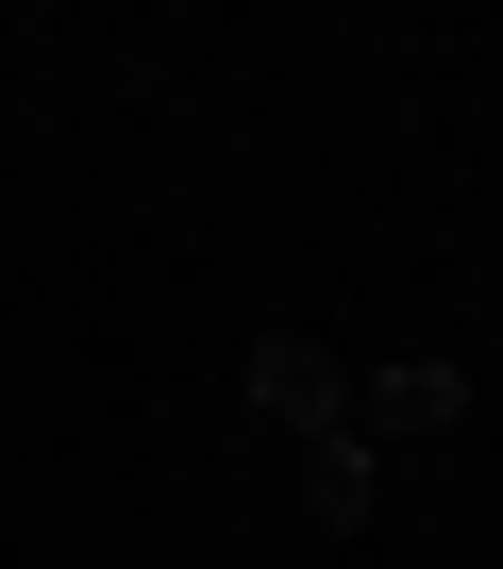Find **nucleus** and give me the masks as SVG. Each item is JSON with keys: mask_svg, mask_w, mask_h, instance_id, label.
Wrapping results in <instances>:
<instances>
[{"mask_svg": "<svg viewBox=\"0 0 503 569\" xmlns=\"http://www.w3.org/2000/svg\"><path fill=\"white\" fill-rule=\"evenodd\" d=\"M251 402H269L303 452H336V436H353V369H336L319 336H251Z\"/></svg>", "mask_w": 503, "mask_h": 569, "instance_id": "2", "label": "nucleus"}, {"mask_svg": "<svg viewBox=\"0 0 503 569\" xmlns=\"http://www.w3.org/2000/svg\"><path fill=\"white\" fill-rule=\"evenodd\" d=\"M303 469V519L319 536H369V436H336V452H286Z\"/></svg>", "mask_w": 503, "mask_h": 569, "instance_id": "3", "label": "nucleus"}, {"mask_svg": "<svg viewBox=\"0 0 503 569\" xmlns=\"http://www.w3.org/2000/svg\"><path fill=\"white\" fill-rule=\"evenodd\" d=\"M353 436H369V452H436V436H470V369H453V352H386V369H353Z\"/></svg>", "mask_w": 503, "mask_h": 569, "instance_id": "1", "label": "nucleus"}]
</instances>
